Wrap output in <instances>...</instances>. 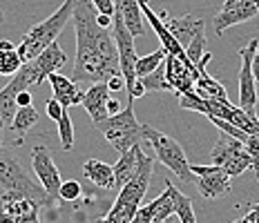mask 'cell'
Returning a JSON list of instances; mask_svg holds the SVG:
<instances>
[{"label":"cell","mask_w":259,"mask_h":223,"mask_svg":"<svg viewBox=\"0 0 259 223\" xmlns=\"http://www.w3.org/2000/svg\"><path fill=\"white\" fill-rule=\"evenodd\" d=\"M96 9L92 0H78L74 9V31H76V63L72 69V80L107 83L121 76L118 50L110 29L96 23Z\"/></svg>","instance_id":"cell-1"},{"label":"cell","mask_w":259,"mask_h":223,"mask_svg":"<svg viewBox=\"0 0 259 223\" xmlns=\"http://www.w3.org/2000/svg\"><path fill=\"white\" fill-rule=\"evenodd\" d=\"M154 172V159L150 154H145L143 148L139 150V170L134 174V179L127 183L125 188L118 190V197L114 205L110 208L105 216V223H132L134 214L141 208V201L150 188V179Z\"/></svg>","instance_id":"cell-2"},{"label":"cell","mask_w":259,"mask_h":223,"mask_svg":"<svg viewBox=\"0 0 259 223\" xmlns=\"http://www.w3.org/2000/svg\"><path fill=\"white\" fill-rule=\"evenodd\" d=\"M76 3L78 0H65L50 18L38 23L23 38V42L18 45V54H20V58H23V63H29V61H34V58H38L47 47L56 42V38L65 29V25L74 18Z\"/></svg>","instance_id":"cell-3"},{"label":"cell","mask_w":259,"mask_h":223,"mask_svg":"<svg viewBox=\"0 0 259 223\" xmlns=\"http://www.w3.org/2000/svg\"><path fill=\"white\" fill-rule=\"evenodd\" d=\"M65 63H67V56H65L63 47L58 45V42H54V45L47 47L38 58L25 63L23 67H20V72L16 76H12L9 87H12L16 94L27 92L31 85H40L45 78H50L52 74H56Z\"/></svg>","instance_id":"cell-4"},{"label":"cell","mask_w":259,"mask_h":223,"mask_svg":"<svg viewBox=\"0 0 259 223\" xmlns=\"http://www.w3.org/2000/svg\"><path fill=\"white\" fill-rule=\"evenodd\" d=\"M143 139L150 143L156 159L163 163L168 170H172L175 176H179L183 183H192V181L197 183V176L192 174L190 163L186 159V152H183V148L175 139L154 129L152 125H143Z\"/></svg>","instance_id":"cell-5"},{"label":"cell","mask_w":259,"mask_h":223,"mask_svg":"<svg viewBox=\"0 0 259 223\" xmlns=\"http://www.w3.org/2000/svg\"><path fill=\"white\" fill-rule=\"evenodd\" d=\"M103 137L110 141V145L114 148L116 152H127L132 150L134 145H141L143 141V125L137 121L134 116V107L132 103H127L125 110H121L114 116H110L107 121L103 123H96L94 125Z\"/></svg>","instance_id":"cell-6"},{"label":"cell","mask_w":259,"mask_h":223,"mask_svg":"<svg viewBox=\"0 0 259 223\" xmlns=\"http://www.w3.org/2000/svg\"><path fill=\"white\" fill-rule=\"evenodd\" d=\"M0 186L9 192H18L23 197L36 201L38 205H52L54 199L47 194V190L40 183L31 181L29 174L23 170L16 156H12L9 152L0 150Z\"/></svg>","instance_id":"cell-7"},{"label":"cell","mask_w":259,"mask_h":223,"mask_svg":"<svg viewBox=\"0 0 259 223\" xmlns=\"http://www.w3.org/2000/svg\"><path fill=\"white\" fill-rule=\"evenodd\" d=\"M210 159H212V165H219L221 170L230 176H241L246 170H252L255 167V161L252 156L246 152L244 143L237 141L228 134H221L217 145L210 152Z\"/></svg>","instance_id":"cell-8"},{"label":"cell","mask_w":259,"mask_h":223,"mask_svg":"<svg viewBox=\"0 0 259 223\" xmlns=\"http://www.w3.org/2000/svg\"><path fill=\"white\" fill-rule=\"evenodd\" d=\"M259 50V40L250 38L246 47L239 50L241 58V69H239V107L250 116H257V80L255 72H252V61Z\"/></svg>","instance_id":"cell-9"},{"label":"cell","mask_w":259,"mask_h":223,"mask_svg":"<svg viewBox=\"0 0 259 223\" xmlns=\"http://www.w3.org/2000/svg\"><path fill=\"white\" fill-rule=\"evenodd\" d=\"M112 36H114L116 50H118V63H121V76L125 78V90H130L137 83V50H134V36L123 23L121 14H114V27H112Z\"/></svg>","instance_id":"cell-10"},{"label":"cell","mask_w":259,"mask_h":223,"mask_svg":"<svg viewBox=\"0 0 259 223\" xmlns=\"http://www.w3.org/2000/svg\"><path fill=\"white\" fill-rule=\"evenodd\" d=\"M165 76H168V83L172 85V92H177V96H181L194 92V85L199 80V69L197 65L188 61V56L168 54L165 56Z\"/></svg>","instance_id":"cell-11"},{"label":"cell","mask_w":259,"mask_h":223,"mask_svg":"<svg viewBox=\"0 0 259 223\" xmlns=\"http://www.w3.org/2000/svg\"><path fill=\"white\" fill-rule=\"evenodd\" d=\"M197 176V190L203 199H219L230 192V174H226L219 165H190Z\"/></svg>","instance_id":"cell-12"},{"label":"cell","mask_w":259,"mask_h":223,"mask_svg":"<svg viewBox=\"0 0 259 223\" xmlns=\"http://www.w3.org/2000/svg\"><path fill=\"white\" fill-rule=\"evenodd\" d=\"M31 167H34L36 176H38V183L47 190L52 199H58V192H61V172H58L56 163L52 159V152L45 148V145H36L31 150Z\"/></svg>","instance_id":"cell-13"},{"label":"cell","mask_w":259,"mask_h":223,"mask_svg":"<svg viewBox=\"0 0 259 223\" xmlns=\"http://www.w3.org/2000/svg\"><path fill=\"white\" fill-rule=\"evenodd\" d=\"M257 14L259 9L252 0H226L221 12L214 14V31H217V36H221L228 27L246 23V20L255 18Z\"/></svg>","instance_id":"cell-14"},{"label":"cell","mask_w":259,"mask_h":223,"mask_svg":"<svg viewBox=\"0 0 259 223\" xmlns=\"http://www.w3.org/2000/svg\"><path fill=\"white\" fill-rule=\"evenodd\" d=\"M159 18L165 23V27H168V31L172 34V38H175L177 42L186 50L188 45L197 38L199 34H203L206 31V25H203L201 18H194V16H179V18H168L165 16V12L159 14Z\"/></svg>","instance_id":"cell-15"},{"label":"cell","mask_w":259,"mask_h":223,"mask_svg":"<svg viewBox=\"0 0 259 223\" xmlns=\"http://www.w3.org/2000/svg\"><path fill=\"white\" fill-rule=\"evenodd\" d=\"M107 101H110V87L107 83H94L90 90H85V99H83V107L85 112L92 116V123H103L110 118L107 112Z\"/></svg>","instance_id":"cell-16"},{"label":"cell","mask_w":259,"mask_h":223,"mask_svg":"<svg viewBox=\"0 0 259 223\" xmlns=\"http://www.w3.org/2000/svg\"><path fill=\"white\" fill-rule=\"evenodd\" d=\"M50 85H52V90H54V99H56L61 105L67 110V107H72V105H83V99H85V92H80L76 83H74L72 78H67V76H63V74H52L50 78Z\"/></svg>","instance_id":"cell-17"},{"label":"cell","mask_w":259,"mask_h":223,"mask_svg":"<svg viewBox=\"0 0 259 223\" xmlns=\"http://www.w3.org/2000/svg\"><path fill=\"white\" fill-rule=\"evenodd\" d=\"M139 150H141V145H134L132 150L123 152L121 159L116 161V165H114V188L116 190L125 188L134 179V174L139 170Z\"/></svg>","instance_id":"cell-18"},{"label":"cell","mask_w":259,"mask_h":223,"mask_svg":"<svg viewBox=\"0 0 259 223\" xmlns=\"http://www.w3.org/2000/svg\"><path fill=\"white\" fill-rule=\"evenodd\" d=\"M116 12L121 14L123 23L130 29L134 38L145 36V25H143V12L139 0H116Z\"/></svg>","instance_id":"cell-19"},{"label":"cell","mask_w":259,"mask_h":223,"mask_svg":"<svg viewBox=\"0 0 259 223\" xmlns=\"http://www.w3.org/2000/svg\"><path fill=\"white\" fill-rule=\"evenodd\" d=\"M83 174L94 186L103 190H114V165H107L99 159H90L83 163Z\"/></svg>","instance_id":"cell-20"},{"label":"cell","mask_w":259,"mask_h":223,"mask_svg":"<svg viewBox=\"0 0 259 223\" xmlns=\"http://www.w3.org/2000/svg\"><path fill=\"white\" fill-rule=\"evenodd\" d=\"M194 92L206 101H228L226 87L221 85L219 80H214L208 72H199V80H197V85H194Z\"/></svg>","instance_id":"cell-21"},{"label":"cell","mask_w":259,"mask_h":223,"mask_svg":"<svg viewBox=\"0 0 259 223\" xmlns=\"http://www.w3.org/2000/svg\"><path fill=\"white\" fill-rule=\"evenodd\" d=\"M36 123H38V110H36L34 105L18 107V112H16V116L12 121V129H14V132H18L20 137L14 141V145H23V134L29 132Z\"/></svg>","instance_id":"cell-22"},{"label":"cell","mask_w":259,"mask_h":223,"mask_svg":"<svg viewBox=\"0 0 259 223\" xmlns=\"http://www.w3.org/2000/svg\"><path fill=\"white\" fill-rule=\"evenodd\" d=\"M165 190L172 194V201H175V214H177V219H179V223H197L192 201L188 199L179 188L172 186V183H165Z\"/></svg>","instance_id":"cell-23"},{"label":"cell","mask_w":259,"mask_h":223,"mask_svg":"<svg viewBox=\"0 0 259 223\" xmlns=\"http://www.w3.org/2000/svg\"><path fill=\"white\" fill-rule=\"evenodd\" d=\"M150 208H152V223H165L172 214H175V201H172V194L168 192V190L161 192L159 197L150 203Z\"/></svg>","instance_id":"cell-24"},{"label":"cell","mask_w":259,"mask_h":223,"mask_svg":"<svg viewBox=\"0 0 259 223\" xmlns=\"http://www.w3.org/2000/svg\"><path fill=\"white\" fill-rule=\"evenodd\" d=\"M165 56H168V52H165L163 47H159L156 52L148 54V56H139V61H137V78H145L148 74H152L159 65L165 63Z\"/></svg>","instance_id":"cell-25"},{"label":"cell","mask_w":259,"mask_h":223,"mask_svg":"<svg viewBox=\"0 0 259 223\" xmlns=\"http://www.w3.org/2000/svg\"><path fill=\"white\" fill-rule=\"evenodd\" d=\"M16 99H18V94L9 85L0 90V118L9 125H12L16 112H18V101Z\"/></svg>","instance_id":"cell-26"},{"label":"cell","mask_w":259,"mask_h":223,"mask_svg":"<svg viewBox=\"0 0 259 223\" xmlns=\"http://www.w3.org/2000/svg\"><path fill=\"white\" fill-rule=\"evenodd\" d=\"M23 65L18 50H0V76H16Z\"/></svg>","instance_id":"cell-27"},{"label":"cell","mask_w":259,"mask_h":223,"mask_svg":"<svg viewBox=\"0 0 259 223\" xmlns=\"http://www.w3.org/2000/svg\"><path fill=\"white\" fill-rule=\"evenodd\" d=\"M141 83L145 85L148 92H172V85L168 83V76H165V63L159 65L152 74L141 78Z\"/></svg>","instance_id":"cell-28"},{"label":"cell","mask_w":259,"mask_h":223,"mask_svg":"<svg viewBox=\"0 0 259 223\" xmlns=\"http://www.w3.org/2000/svg\"><path fill=\"white\" fill-rule=\"evenodd\" d=\"M58 137H61V148L63 150H72L74 148V123L69 118L67 110L58 121Z\"/></svg>","instance_id":"cell-29"},{"label":"cell","mask_w":259,"mask_h":223,"mask_svg":"<svg viewBox=\"0 0 259 223\" xmlns=\"http://www.w3.org/2000/svg\"><path fill=\"white\" fill-rule=\"evenodd\" d=\"M203 47H206V31H203V34H199L190 42V45L186 47V56H188V61H190L192 65H199V63H201V58L206 56Z\"/></svg>","instance_id":"cell-30"},{"label":"cell","mask_w":259,"mask_h":223,"mask_svg":"<svg viewBox=\"0 0 259 223\" xmlns=\"http://www.w3.org/2000/svg\"><path fill=\"white\" fill-rule=\"evenodd\" d=\"M78 197H80V183H78V181H63L61 192H58V199L74 203V201H76Z\"/></svg>","instance_id":"cell-31"},{"label":"cell","mask_w":259,"mask_h":223,"mask_svg":"<svg viewBox=\"0 0 259 223\" xmlns=\"http://www.w3.org/2000/svg\"><path fill=\"white\" fill-rule=\"evenodd\" d=\"M244 148H246V152L252 156V161H255V167L252 170H259V137H248V141L244 143Z\"/></svg>","instance_id":"cell-32"},{"label":"cell","mask_w":259,"mask_h":223,"mask_svg":"<svg viewBox=\"0 0 259 223\" xmlns=\"http://www.w3.org/2000/svg\"><path fill=\"white\" fill-rule=\"evenodd\" d=\"M45 110H47V116L52 118V121H61V116L65 114V107L61 105V103H58L56 99H50L47 101V105H45Z\"/></svg>","instance_id":"cell-33"},{"label":"cell","mask_w":259,"mask_h":223,"mask_svg":"<svg viewBox=\"0 0 259 223\" xmlns=\"http://www.w3.org/2000/svg\"><path fill=\"white\" fill-rule=\"evenodd\" d=\"M92 5H94V9L99 14H105V16H114L116 14L114 0H92Z\"/></svg>","instance_id":"cell-34"},{"label":"cell","mask_w":259,"mask_h":223,"mask_svg":"<svg viewBox=\"0 0 259 223\" xmlns=\"http://www.w3.org/2000/svg\"><path fill=\"white\" fill-rule=\"evenodd\" d=\"M132 223H152V208H150V203L139 208V212L134 214Z\"/></svg>","instance_id":"cell-35"},{"label":"cell","mask_w":259,"mask_h":223,"mask_svg":"<svg viewBox=\"0 0 259 223\" xmlns=\"http://www.w3.org/2000/svg\"><path fill=\"white\" fill-rule=\"evenodd\" d=\"M241 223H259V203L257 205H250V210L244 214Z\"/></svg>","instance_id":"cell-36"},{"label":"cell","mask_w":259,"mask_h":223,"mask_svg":"<svg viewBox=\"0 0 259 223\" xmlns=\"http://www.w3.org/2000/svg\"><path fill=\"white\" fill-rule=\"evenodd\" d=\"M107 87H110V92H121V90H125V78H123V76H114V78L107 80Z\"/></svg>","instance_id":"cell-37"},{"label":"cell","mask_w":259,"mask_h":223,"mask_svg":"<svg viewBox=\"0 0 259 223\" xmlns=\"http://www.w3.org/2000/svg\"><path fill=\"white\" fill-rule=\"evenodd\" d=\"M16 101H18V107H29V105H31V94H29V90H27V92H20Z\"/></svg>","instance_id":"cell-38"},{"label":"cell","mask_w":259,"mask_h":223,"mask_svg":"<svg viewBox=\"0 0 259 223\" xmlns=\"http://www.w3.org/2000/svg\"><path fill=\"white\" fill-rule=\"evenodd\" d=\"M107 112H110V116H114V114L121 112V105H118L116 99H110V101H107Z\"/></svg>","instance_id":"cell-39"},{"label":"cell","mask_w":259,"mask_h":223,"mask_svg":"<svg viewBox=\"0 0 259 223\" xmlns=\"http://www.w3.org/2000/svg\"><path fill=\"white\" fill-rule=\"evenodd\" d=\"M0 223H18V219L12 214H7V212H3L0 210Z\"/></svg>","instance_id":"cell-40"},{"label":"cell","mask_w":259,"mask_h":223,"mask_svg":"<svg viewBox=\"0 0 259 223\" xmlns=\"http://www.w3.org/2000/svg\"><path fill=\"white\" fill-rule=\"evenodd\" d=\"M252 72H255V80L259 83V50L255 54V61H252Z\"/></svg>","instance_id":"cell-41"},{"label":"cell","mask_w":259,"mask_h":223,"mask_svg":"<svg viewBox=\"0 0 259 223\" xmlns=\"http://www.w3.org/2000/svg\"><path fill=\"white\" fill-rule=\"evenodd\" d=\"M3 132H5V121L0 118V150H3V143H5V141H3Z\"/></svg>","instance_id":"cell-42"},{"label":"cell","mask_w":259,"mask_h":223,"mask_svg":"<svg viewBox=\"0 0 259 223\" xmlns=\"http://www.w3.org/2000/svg\"><path fill=\"white\" fill-rule=\"evenodd\" d=\"M3 20H5V14H3V9H0V25H3Z\"/></svg>","instance_id":"cell-43"},{"label":"cell","mask_w":259,"mask_h":223,"mask_svg":"<svg viewBox=\"0 0 259 223\" xmlns=\"http://www.w3.org/2000/svg\"><path fill=\"white\" fill-rule=\"evenodd\" d=\"M252 3H255V7H257V9H259V0H252Z\"/></svg>","instance_id":"cell-44"},{"label":"cell","mask_w":259,"mask_h":223,"mask_svg":"<svg viewBox=\"0 0 259 223\" xmlns=\"http://www.w3.org/2000/svg\"><path fill=\"white\" fill-rule=\"evenodd\" d=\"M255 176H257V181H259V170H257V172H255Z\"/></svg>","instance_id":"cell-45"},{"label":"cell","mask_w":259,"mask_h":223,"mask_svg":"<svg viewBox=\"0 0 259 223\" xmlns=\"http://www.w3.org/2000/svg\"><path fill=\"white\" fill-rule=\"evenodd\" d=\"M233 223H241V219H239V221H233Z\"/></svg>","instance_id":"cell-46"}]
</instances>
